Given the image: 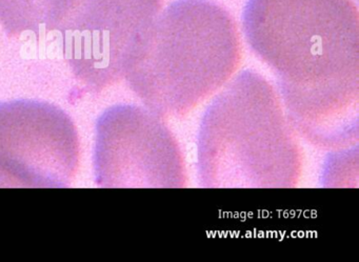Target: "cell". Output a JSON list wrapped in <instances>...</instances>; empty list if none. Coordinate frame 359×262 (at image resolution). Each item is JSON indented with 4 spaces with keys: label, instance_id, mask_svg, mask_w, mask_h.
<instances>
[{
    "label": "cell",
    "instance_id": "1",
    "mask_svg": "<svg viewBox=\"0 0 359 262\" xmlns=\"http://www.w3.org/2000/svg\"><path fill=\"white\" fill-rule=\"evenodd\" d=\"M250 46L278 77L296 127L320 146L357 134L359 14L352 0H249Z\"/></svg>",
    "mask_w": 359,
    "mask_h": 262
},
{
    "label": "cell",
    "instance_id": "2",
    "mask_svg": "<svg viewBox=\"0 0 359 262\" xmlns=\"http://www.w3.org/2000/svg\"><path fill=\"white\" fill-rule=\"evenodd\" d=\"M241 60L238 28L210 0H177L140 39L126 78L158 116H184L219 90Z\"/></svg>",
    "mask_w": 359,
    "mask_h": 262
},
{
    "label": "cell",
    "instance_id": "3",
    "mask_svg": "<svg viewBox=\"0 0 359 262\" xmlns=\"http://www.w3.org/2000/svg\"><path fill=\"white\" fill-rule=\"evenodd\" d=\"M203 181L214 188H283L298 173L297 144L270 83L241 73L205 113L199 137Z\"/></svg>",
    "mask_w": 359,
    "mask_h": 262
},
{
    "label": "cell",
    "instance_id": "4",
    "mask_svg": "<svg viewBox=\"0 0 359 262\" xmlns=\"http://www.w3.org/2000/svg\"><path fill=\"white\" fill-rule=\"evenodd\" d=\"M163 0H69L56 29L65 58L86 93L126 76L132 56Z\"/></svg>",
    "mask_w": 359,
    "mask_h": 262
},
{
    "label": "cell",
    "instance_id": "5",
    "mask_svg": "<svg viewBox=\"0 0 359 262\" xmlns=\"http://www.w3.org/2000/svg\"><path fill=\"white\" fill-rule=\"evenodd\" d=\"M74 123L39 100L0 102V188H62L79 165Z\"/></svg>",
    "mask_w": 359,
    "mask_h": 262
},
{
    "label": "cell",
    "instance_id": "6",
    "mask_svg": "<svg viewBox=\"0 0 359 262\" xmlns=\"http://www.w3.org/2000/svg\"><path fill=\"white\" fill-rule=\"evenodd\" d=\"M96 130L94 165L102 188H168L169 182L184 181L178 146L150 112L113 106L98 119Z\"/></svg>",
    "mask_w": 359,
    "mask_h": 262
},
{
    "label": "cell",
    "instance_id": "7",
    "mask_svg": "<svg viewBox=\"0 0 359 262\" xmlns=\"http://www.w3.org/2000/svg\"><path fill=\"white\" fill-rule=\"evenodd\" d=\"M69 0H0V24L10 36L54 30Z\"/></svg>",
    "mask_w": 359,
    "mask_h": 262
}]
</instances>
